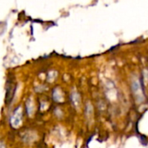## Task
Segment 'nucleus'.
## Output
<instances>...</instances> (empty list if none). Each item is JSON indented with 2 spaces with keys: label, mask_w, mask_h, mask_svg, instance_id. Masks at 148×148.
I'll return each mask as SVG.
<instances>
[{
  "label": "nucleus",
  "mask_w": 148,
  "mask_h": 148,
  "mask_svg": "<svg viewBox=\"0 0 148 148\" xmlns=\"http://www.w3.org/2000/svg\"><path fill=\"white\" fill-rule=\"evenodd\" d=\"M36 134L30 131L29 132H25L23 134V140L24 143L26 144H29V143H32L35 140H36Z\"/></svg>",
  "instance_id": "obj_6"
},
{
  "label": "nucleus",
  "mask_w": 148,
  "mask_h": 148,
  "mask_svg": "<svg viewBox=\"0 0 148 148\" xmlns=\"http://www.w3.org/2000/svg\"><path fill=\"white\" fill-rule=\"evenodd\" d=\"M23 108L21 105L15 108L9 117V124L11 128L18 129L21 127L23 121Z\"/></svg>",
  "instance_id": "obj_1"
},
{
  "label": "nucleus",
  "mask_w": 148,
  "mask_h": 148,
  "mask_svg": "<svg viewBox=\"0 0 148 148\" xmlns=\"http://www.w3.org/2000/svg\"><path fill=\"white\" fill-rule=\"evenodd\" d=\"M6 97H5V103L6 105H10V103L12 102V100L14 98L15 95V92H16V84L14 83L13 81L9 80L7 82V86H6Z\"/></svg>",
  "instance_id": "obj_3"
},
{
  "label": "nucleus",
  "mask_w": 148,
  "mask_h": 148,
  "mask_svg": "<svg viewBox=\"0 0 148 148\" xmlns=\"http://www.w3.org/2000/svg\"><path fill=\"white\" fill-rule=\"evenodd\" d=\"M86 117L88 121H90L93 117V114H94V111H93V107L91 106V104H87L86 105Z\"/></svg>",
  "instance_id": "obj_8"
},
{
  "label": "nucleus",
  "mask_w": 148,
  "mask_h": 148,
  "mask_svg": "<svg viewBox=\"0 0 148 148\" xmlns=\"http://www.w3.org/2000/svg\"><path fill=\"white\" fill-rule=\"evenodd\" d=\"M25 112L29 117H31L35 113V103L32 98H29L25 103Z\"/></svg>",
  "instance_id": "obj_4"
},
{
  "label": "nucleus",
  "mask_w": 148,
  "mask_h": 148,
  "mask_svg": "<svg viewBox=\"0 0 148 148\" xmlns=\"http://www.w3.org/2000/svg\"><path fill=\"white\" fill-rule=\"evenodd\" d=\"M70 99H71L72 105L75 108H78L81 106V97H80V95L77 93H75H75H72Z\"/></svg>",
  "instance_id": "obj_7"
},
{
  "label": "nucleus",
  "mask_w": 148,
  "mask_h": 148,
  "mask_svg": "<svg viewBox=\"0 0 148 148\" xmlns=\"http://www.w3.org/2000/svg\"><path fill=\"white\" fill-rule=\"evenodd\" d=\"M132 90L135 101L138 103H141L145 101V94L143 88L140 85V82L138 80H135L132 83Z\"/></svg>",
  "instance_id": "obj_2"
},
{
  "label": "nucleus",
  "mask_w": 148,
  "mask_h": 148,
  "mask_svg": "<svg viewBox=\"0 0 148 148\" xmlns=\"http://www.w3.org/2000/svg\"><path fill=\"white\" fill-rule=\"evenodd\" d=\"M52 98H53L54 101H56V103H61L64 101L63 94L59 88L54 89V91L52 93Z\"/></svg>",
  "instance_id": "obj_5"
},
{
  "label": "nucleus",
  "mask_w": 148,
  "mask_h": 148,
  "mask_svg": "<svg viewBox=\"0 0 148 148\" xmlns=\"http://www.w3.org/2000/svg\"><path fill=\"white\" fill-rule=\"evenodd\" d=\"M0 148H6V146L3 142H0Z\"/></svg>",
  "instance_id": "obj_9"
}]
</instances>
